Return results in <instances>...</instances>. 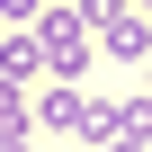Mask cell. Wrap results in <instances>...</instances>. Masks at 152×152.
Masks as SVG:
<instances>
[{
  "label": "cell",
  "instance_id": "cell-1",
  "mask_svg": "<svg viewBox=\"0 0 152 152\" xmlns=\"http://www.w3.org/2000/svg\"><path fill=\"white\" fill-rule=\"evenodd\" d=\"M36 45H45V72L54 81H81L90 72V18H81V0H72V9H45L36 18Z\"/></svg>",
  "mask_w": 152,
  "mask_h": 152
},
{
  "label": "cell",
  "instance_id": "cell-2",
  "mask_svg": "<svg viewBox=\"0 0 152 152\" xmlns=\"http://www.w3.org/2000/svg\"><path fill=\"white\" fill-rule=\"evenodd\" d=\"M36 125H45V134H90V90H81V81H54V90L36 99Z\"/></svg>",
  "mask_w": 152,
  "mask_h": 152
},
{
  "label": "cell",
  "instance_id": "cell-3",
  "mask_svg": "<svg viewBox=\"0 0 152 152\" xmlns=\"http://www.w3.org/2000/svg\"><path fill=\"white\" fill-rule=\"evenodd\" d=\"M36 72H45V45H36V27H9V36H0V81H9V90H27Z\"/></svg>",
  "mask_w": 152,
  "mask_h": 152
},
{
  "label": "cell",
  "instance_id": "cell-4",
  "mask_svg": "<svg viewBox=\"0 0 152 152\" xmlns=\"http://www.w3.org/2000/svg\"><path fill=\"white\" fill-rule=\"evenodd\" d=\"M99 36H107V54H125V63H143V54H152V18H134V9H116Z\"/></svg>",
  "mask_w": 152,
  "mask_h": 152
},
{
  "label": "cell",
  "instance_id": "cell-5",
  "mask_svg": "<svg viewBox=\"0 0 152 152\" xmlns=\"http://www.w3.org/2000/svg\"><path fill=\"white\" fill-rule=\"evenodd\" d=\"M0 18H9V27H36V18H45V0H0Z\"/></svg>",
  "mask_w": 152,
  "mask_h": 152
},
{
  "label": "cell",
  "instance_id": "cell-6",
  "mask_svg": "<svg viewBox=\"0 0 152 152\" xmlns=\"http://www.w3.org/2000/svg\"><path fill=\"white\" fill-rule=\"evenodd\" d=\"M143 90H152V63H143Z\"/></svg>",
  "mask_w": 152,
  "mask_h": 152
}]
</instances>
